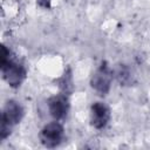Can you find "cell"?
<instances>
[{"mask_svg":"<svg viewBox=\"0 0 150 150\" xmlns=\"http://www.w3.org/2000/svg\"><path fill=\"white\" fill-rule=\"evenodd\" d=\"M1 73L4 80L12 88H19L27 76L25 66L15 59L14 54L5 45L1 48Z\"/></svg>","mask_w":150,"mask_h":150,"instance_id":"6da1fadb","label":"cell"},{"mask_svg":"<svg viewBox=\"0 0 150 150\" xmlns=\"http://www.w3.org/2000/svg\"><path fill=\"white\" fill-rule=\"evenodd\" d=\"M112 75H114V71L110 69L108 63L105 61L102 62L101 66L91 75V79H90L91 88L100 95H107L111 87Z\"/></svg>","mask_w":150,"mask_h":150,"instance_id":"7a4b0ae2","label":"cell"},{"mask_svg":"<svg viewBox=\"0 0 150 150\" xmlns=\"http://www.w3.org/2000/svg\"><path fill=\"white\" fill-rule=\"evenodd\" d=\"M40 141L46 148L59 146L64 138V128L59 121L47 123L40 131Z\"/></svg>","mask_w":150,"mask_h":150,"instance_id":"3957f363","label":"cell"},{"mask_svg":"<svg viewBox=\"0 0 150 150\" xmlns=\"http://www.w3.org/2000/svg\"><path fill=\"white\" fill-rule=\"evenodd\" d=\"M25 115V110L22 108V105L14 101V100H9L6 102L4 109H2V115H1V122L8 124L9 127H14L18 123H20L23 118Z\"/></svg>","mask_w":150,"mask_h":150,"instance_id":"277c9868","label":"cell"},{"mask_svg":"<svg viewBox=\"0 0 150 150\" xmlns=\"http://www.w3.org/2000/svg\"><path fill=\"white\" fill-rule=\"evenodd\" d=\"M111 114L110 109L103 102H95L90 107V123L95 129H103L108 125Z\"/></svg>","mask_w":150,"mask_h":150,"instance_id":"5b68a950","label":"cell"},{"mask_svg":"<svg viewBox=\"0 0 150 150\" xmlns=\"http://www.w3.org/2000/svg\"><path fill=\"white\" fill-rule=\"evenodd\" d=\"M47 105H48L49 114L56 121H61L66 118L69 111V100L63 94H57V95L52 96L48 100Z\"/></svg>","mask_w":150,"mask_h":150,"instance_id":"8992f818","label":"cell"},{"mask_svg":"<svg viewBox=\"0 0 150 150\" xmlns=\"http://www.w3.org/2000/svg\"><path fill=\"white\" fill-rule=\"evenodd\" d=\"M115 76L121 86H129L132 83V73L124 64H118V67L115 69Z\"/></svg>","mask_w":150,"mask_h":150,"instance_id":"52a82bcc","label":"cell"},{"mask_svg":"<svg viewBox=\"0 0 150 150\" xmlns=\"http://www.w3.org/2000/svg\"><path fill=\"white\" fill-rule=\"evenodd\" d=\"M52 0H38V5L42 8H50Z\"/></svg>","mask_w":150,"mask_h":150,"instance_id":"ba28073f","label":"cell"}]
</instances>
